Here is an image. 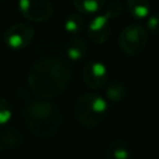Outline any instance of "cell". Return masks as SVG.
Returning <instances> with one entry per match:
<instances>
[{
	"instance_id": "obj_7",
	"label": "cell",
	"mask_w": 159,
	"mask_h": 159,
	"mask_svg": "<svg viewBox=\"0 0 159 159\" xmlns=\"http://www.w3.org/2000/svg\"><path fill=\"white\" fill-rule=\"evenodd\" d=\"M82 80L89 89H99L108 81V71L103 62L97 60L88 61L82 70Z\"/></svg>"
},
{
	"instance_id": "obj_3",
	"label": "cell",
	"mask_w": 159,
	"mask_h": 159,
	"mask_svg": "<svg viewBox=\"0 0 159 159\" xmlns=\"http://www.w3.org/2000/svg\"><path fill=\"white\" fill-rule=\"evenodd\" d=\"M108 111L106 99L97 93H84L73 104L76 120L86 128H96L103 123Z\"/></svg>"
},
{
	"instance_id": "obj_8",
	"label": "cell",
	"mask_w": 159,
	"mask_h": 159,
	"mask_svg": "<svg viewBox=\"0 0 159 159\" xmlns=\"http://www.w3.org/2000/svg\"><path fill=\"white\" fill-rule=\"evenodd\" d=\"M111 35V19L103 14L94 16L87 27V36L91 42L96 45L104 43Z\"/></svg>"
},
{
	"instance_id": "obj_13",
	"label": "cell",
	"mask_w": 159,
	"mask_h": 159,
	"mask_svg": "<svg viewBox=\"0 0 159 159\" xmlns=\"http://www.w3.org/2000/svg\"><path fill=\"white\" fill-rule=\"evenodd\" d=\"M127 96L125 86L119 81H112L106 87V97L111 102H122Z\"/></svg>"
},
{
	"instance_id": "obj_9",
	"label": "cell",
	"mask_w": 159,
	"mask_h": 159,
	"mask_svg": "<svg viewBox=\"0 0 159 159\" xmlns=\"http://www.w3.org/2000/svg\"><path fill=\"white\" fill-rule=\"evenodd\" d=\"M104 155L107 159H129L132 157V147L124 139H116L107 145Z\"/></svg>"
},
{
	"instance_id": "obj_15",
	"label": "cell",
	"mask_w": 159,
	"mask_h": 159,
	"mask_svg": "<svg viewBox=\"0 0 159 159\" xmlns=\"http://www.w3.org/2000/svg\"><path fill=\"white\" fill-rule=\"evenodd\" d=\"M11 117H12V107L10 102L5 97L0 96V128L5 127L10 122Z\"/></svg>"
},
{
	"instance_id": "obj_4",
	"label": "cell",
	"mask_w": 159,
	"mask_h": 159,
	"mask_svg": "<svg viewBox=\"0 0 159 159\" xmlns=\"http://www.w3.org/2000/svg\"><path fill=\"white\" fill-rule=\"evenodd\" d=\"M148 43V31L139 24H130L122 29L118 36V46L127 56H138Z\"/></svg>"
},
{
	"instance_id": "obj_6",
	"label": "cell",
	"mask_w": 159,
	"mask_h": 159,
	"mask_svg": "<svg viewBox=\"0 0 159 159\" xmlns=\"http://www.w3.org/2000/svg\"><path fill=\"white\" fill-rule=\"evenodd\" d=\"M20 14L29 21L45 22L53 12L50 0H19Z\"/></svg>"
},
{
	"instance_id": "obj_1",
	"label": "cell",
	"mask_w": 159,
	"mask_h": 159,
	"mask_svg": "<svg viewBox=\"0 0 159 159\" xmlns=\"http://www.w3.org/2000/svg\"><path fill=\"white\" fill-rule=\"evenodd\" d=\"M72 78L67 62L57 57H47L35 62L27 75L30 89L39 97L53 98L62 94Z\"/></svg>"
},
{
	"instance_id": "obj_11",
	"label": "cell",
	"mask_w": 159,
	"mask_h": 159,
	"mask_svg": "<svg viewBox=\"0 0 159 159\" xmlns=\"http://www.w3.org/2000/svg\"><path fill=\"white\" fill-rule=\"evenodd\" d=\"M66 53H67V57L73 62L82 60L87 53V42L81 37L72 39L68 42Z\"/></svg>"
},
{
	"instance_id": "obj_10",
	"label": "cell",
	"mask_w": 159,
	"mask_h": 159,
	"mask_svg": "<svg viewBox=\"0 0 159 159\" xmlns=\"http://www.w3.org/2000/svg\"><path fill=\"white\" fill-rule=\"evenodd\" d=\"M125 7L129 15L135 20L145 19L150 12L149 0H127Z\"/></svg>"
},
{
	"instance_id": "obj_16",
	"label": "cell",
	"mask_w": 159,
	"mask_h": 159,
	"mask_svg": "<svg viewBox=\"0 0 159 159\" xmlns=\"http://www.w3.org/2000/svg\"><path fill=\"white\" fill-rule=\"evenodd\" d=\"M122 12H123V6L118 0L111 1L109 5L107 6V10H106V15L109 19H116V17L120 16Z\"/></svg>"
},
{
	"instance_id": "obj_14",
	"label": "cell",
	"mask_w": 159,
	"mask_h": 159,
	"mask_svg": "<svg viewBox=\"0 0 159 159\" xmlns=\"http://www.w3.org/2000/svg\"><path fill=\"white\" fill-rule=\"evenodd\" d=\"M84 27V20L81 14H71L65 21V30L68 34H80Z\"/></svg>"
},
{
	"instance_id": "obj_17",
	"label": "cell",
	"mask_w": 159,
	"mask_h": 159,
	"mask_svg": "<svg viewBox=\"0 0 159 159\" xmlns=\"http://www.w3.org/2000/svg\"><path fill=\"white\" fill-rule=\"evenodd\" d=\"M147 29L150 34L158 35L159 34V12L153 14L147 20Z\"/></svg>"
},
{
	"instance_id": "obj_5",
	"label": "cell",
	"mask_w": 159,
	"mask_h": 159,
	"mask_svg": "<svg viewBox=\"0 0 159 159\" xmlns=\"http://www.w3.org/2000/svg\"><path fill=\"white\" fill-rule=\"evenodd\" d=\"M35 36V30L32 26L25 22L14 24L7 27L2 35L4 43L11 50H22L27 47Z\"/></svg>"
},
{
	"instance_id": "obj_2",
	"label": "cell",
	"mask_w": 159,
	"mask_h": 159,
	"mask_svg": "<svg viewBox=\"0 0 159 159\" xmlns=\"http://www.w3.org/2000/svg\"><path fill=\"white\" fill-rule=\"evenodd\" d=\"M24 122L35 137L47 139L60 130L62 125V113L53 102L39 99L25 107Z\"/></svg>"
},
{
	"instance_id": "obj_12",
	"label": "cell",
	"mask_w": 159,
	"mask_h": 159,
	"mask_svg": "<svg viewBox=\"0 0 159 159\" xmlns=\"http://www.w3.org/2000/svg\"><path fill=\"white\" fill-rule=\"evenodd\" d=\"M73 6L83 15H92L98 12L106 4V0H72Z\"/></svg>"
},
{
	"instance_id": "obj_19",
	"label": "cell",
	"mask_w": 159,
	"mask_h": 159,
	"mask_svg": "<svg viewBox=\"0 0 159 159\" xmlns=\"http://www.w3.org/2000/svg\"><path fill=\"white\" fill-rule=\"evenodd\" d=\"M0 1H1V0H0Z\"/></svg>"
},
{
	"instance_id": "obj_18",
	"label": "cell",
	"mask_w": 159,
	"mask_h": 159,
	"mask_svg": "<svg viewBox=\"0 0 159 159\" xmlns=\"http://www.w3.org/2000/svg\"><path fill=\"white\" fill-rule=\"evenodd\" d=\"M5 149H10L9 148L7 137H6L5 130H0V153H2Z\"/></svg>"
}]
</instances>
